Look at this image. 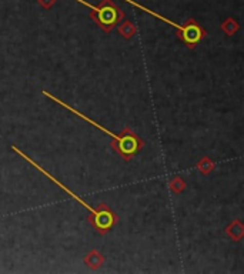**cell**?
Returning <instances> with one entry per match:
<instances>
[{
    "instance_id": "6da1fadb",
    "label": "cell",
    "mask_w": 244,
    "mask_h": 274,
    "mask_svg": "<svg viewBox=\"0 0 244 274\" xmlns=\"http://www.w3.org/2000/svg\"><path fill=\"white\" fill-rule=\"evenodd\" d=\"M12 149H13V152H14V153L19 154L20 157H23V159H25L26 161H27V163H30V165H32L33 167H36V169H37L39 172L42 173L43 176H46L47 179L51 180V181H53L54 185H58L59 187H60V189H62L63 191H66V193H67V194H69V196H70L71 198H74L77 203L82 204L84 209H87V210H89L90 213H91V214H90V216L87 217V222H89V223L91 224V227L96 230L99 234H106L107 231H110V230L113 229V226H115V224L117 223V220H119V218H117V216L115 214V211L111 210V209H110L107 204L102 203V204H99V207H91L90 204H87L86 202H84L83 198H80V196H77L76 193H73V191H71L70 189H67V187H66V186H64L63 183H62V181H59V180L56 179V177H53V176H51L50 173L46 172L43 167L39 166V165L36 163V161H34V160L30 159V157H29V156H27L26 153H23V152L20 150L19 147L12 146Z\"/></svg>"
},
{
    "instance_id": "7a4b0ae2",
    "label": "cell",
    "mask_w": 244,
    "mask_h": 274,
    "mask_svg": "<svg viewBox=\"0 0 244 274\" xmlns=\"http://www.w3.org/2000/svg\"><path fill=\"white\" fill-rule=\"evenodd\" d=\"M43 95H45L46 97H49V99L53 100V102H56L58 104H60L62 107L67 108V110L71 112L73 115L79 116L80 119H83L84 121H87L89 124H91V126H95L96 129H99L100 132H103V133H106L107 136H110V137L113 139L111 143H110V149H113L116 153L120 154V156H122L123 159L126 160V161H128V160L135 156V154L139 153L141 149H143V146H144L143 140H141L140 137H139V136H137V134H136L130 127L123 129V132L120 134H115L113 132H110V130H107L106 127H103L102 124H99V123H96L95 120H91L89 116H86V115H83V113H80V112H77L76 108L71 107L70 104H67V103L63 102V100L58 99L56 96H53L51 93H49L47 90H43Z\"/></svg>"
},
{
    "instance_id": "3957f363",
    "label": "cell",
    "mask_w": 244,
    "mask_h": 274,
    "mask_svg": "<svg viewBox=\"0 0 244 274\" xmlns=\"http://www.w3.org/2000/svg\"><path fill=\"white\" fill-rule=\"evenodd\" d=\"M80 5L89 7L90 19L93 20L103 32L110 33L116 26L124 19V12L116 5L113 0H102L100 5H90L86 0H76Z\"/></svg>"
},
{
    "instance_id": "277c9868",
    "label": "cell",
    "mask_w": 244,
    "mask_h": 274,
    "mask_svg": "<svg viewBox=\"0 0 244 274\" xmlns=\"http://www.w3.org/2000/svg\"><path fill=\"white\" fill-rule=\"evenodd\" d=\"M124 2H127V3H130V5L139 7V9H141L143 12L148 13V14H150V16H153V17H157L159 20L166 22L167 25L173 26L174 29H177V30H179V39L187 46V47H189V49H194V47L199 45L200 42L204 39L205 30L199 25V23H197V22H196V20L193 19V17H190V19L187 20L184 25L181 26V25H177V23H174L173 20L167 19V17H164V16H161V14H159V13L153 12V10H152V9H148V7L141 6L140 3H137V2H135V0H124Z\"/></svg>"
},
{
    "instance_id": "5b68a950",
    "label": "cell",
    "mask_w": 244,
    "mask_h": 274,
    "mask_svg": "<svg viewBox=\"0 0 244 274\" xmlns=\"http://www.w3.org/2000/svg\"><path fill=\"white\" fill-rule=\"evenodd\" d=\"M226 234L230 237L233 242H241L244 237V226L240 220H234L226 227Z\"/></svg>"
},
{
    "instance_id": "8992f818",
    "label": "cell",
    "mask_w": 244,
    "mask_h": 274,
    "mask_svg": "<svg viewBox=\"0 0 244 274\" xmlns=\"http://www.w3.org/2000/svg\"><path fill=\"white\" fill-rule=\"evenodd\" d=\"M104 263V255L97 251V250H91L89 254L84 257V264H87V267L91 270H97L100 268Z\"/></svg>"
},
{
    "instance_id": "52a82bcc",
    "label": "cell",
    "mask_w": 244,
    "mask_h": 274,
    "mask_svg": "<svg viewBox=\"0 0 244 274\" xmlns=\"http://www.w3.org/2000/svg\"><path fill=\"white\" fill-rule=\"evenodd\" d=\"M238 29H240V25H238L237 20L233 19V17H227V19L220 25V30L226 33L227 36H233L234 33L238 32Z\"/></svg>"
},
{
    "instance_id": "ba28073f",
    "label": "cell",
    "mask_w": 244,
    "mask_h": 274,
    "mask_svg": "<svg viewBox=\"0 0 244 274\" xmlns=\"http://www.w3.org/2000/svg\"><path fill=\"white\" fill-rule=\"evenodd\" d=\"M119 33L124 39H132L137 33V27L132 20H124L122 25L119 26Z\"/></svg>"
},
{
    "instance_id": "9c48e42d",
    "label": "cell",
    "mask_w": 244,
    "mask_h": 274,
    "mask_svg": "<svg viewBox=\"0 0 244 274\" xmlns=\"http://www.w3.org/2000/svg\"><path fill=\"white\" fill-rule=\"evenodd\" d=\"M214 169H216V163L210 157H201V160L197 163V170H200L201 174H209Z\"/></svg>"
},
{
    "instance_id": "30bf717a",
    "label": "cell",
    "mask_w": 244,
    "mask_h": 274,
    "mask_svg": "<svg viewBox=\"0 0 244 274\" xmlns=\"http://www.w3.org/2000/svg\"><path fill=\"white\" fill-rule=\"evenodd\" d=\"M184 189H186V181L181 179L180 176H176L174 179H172V181H170V190L173 191V193L179 194Z\"/></svg>"
},
{
    "instance_id": "8fae6325",
    "label": "cell",
    "mask_w": 244,
    "mask_h": 274,
    "mask_svg": "<svg viewBox=\"0 0 244 274\" xmlns=\"http://www.w3.org/2000/svg\"><path fill=\"white\" fill-rule=\"evenodd\" d=\"M39 5L43 7V9H46V10H49L50 7H53L54 5H56V0H37Z\"/></svg>"
}]
</instances>
